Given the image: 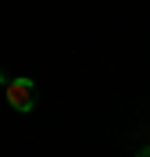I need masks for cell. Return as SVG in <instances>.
Segmentation results:
<instances>
[{
	"label": "cell",
	"mask_w": 150,
	"mask_h": 157,
	"mask_svg": "<svg viewBox=\"0 0 150 157\" xmlns=\"http://www.w3.org/2000/svg\"><path fill=\"white\" fill-rule=\"evenodd\" d=\"M7 104L18 114H29L32 107H36V89H32L29 78H11L7 82Z\"/></svg>",
	"instance_id": "1"
},
{
	"label": "cell",
	"mask_w": 150,
	"mask_h": 157,
	"mask_svg": "<svg viewBox=\"0 0 150 157\" xmlns=\"http://www.w3.org/2000/svg\"><path fill=\"white\" fill-rule=\"evenodd\" d=\"M136 157H150V147H143V150H140V154H136Z\"/></svg>",
	"instance_id": "2"
}]
</instances>
